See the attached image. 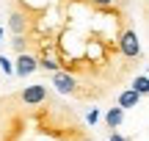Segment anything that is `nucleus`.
I'll return each mask as SVG.
<instances>
[{"mask_svg":"<svg viewBox=\"0 0 149 141\" xmlns=\"http://www.w3.org/2000/svg\"><path fill=\"white\" fill-rule=\"evenodd\" d=\"M141 100H144V97H141V94L135 91V89H124V91H119L116 105H119L122 111H135V108L141 105Z\"/></svg>","mask_w":149,"mask_h":141,"instance_id":"obj_6","label":"nucleus"},{"mask_svg":"<svg viewBox=\"0 0 149 141\" xmlns=\"http://www.w3.org/2000/svg\"><path fill=\"white\" fill-rule=\"evenodd\" d=\"M14 94H17V100H19L22 105H39V103H44L53 91H50L44 83H31V86L19 89V91H14Z\"/></svg>","mask_w":149,"mask_h":141,"instance_id":"obj_3","label":"nucleus"},{"mask_svg":"<svg viewBox=\"0 0 149 141\" xmlns=\"http://www.w3.org/2000/svg\"><path fill=\"white\" fill-rule=\"evenodd\" d=\"M108 141H133V138H127V136H122V133L111 130V133H108Z\"/></svg>","mask_w":149,"mask_h":141,"instance_id":"obj_12","label":"nucleus"},{"mask_svg":"<svg viewBox=\"0 0 149 141\" xmlns=\"http://www.w3.org/2000/svg\"><path fill=\"white\" fill-rule=\"evenodd\" d=\"M100 8H116V6H127V0H91Z\"/></svg>","mask_w":149,"mask_h":141,"instance_id":"obj_10","label":"nucleus"},{"mask_svg":"<svg viewBox=\"0 0 149 141\" xmlns=\"http://www.w3.org/2000/svg\"><path fill=\"white\" fill-rule=\"evenodd\" d=\"M116 47H119V53H122V58L130 61V64H135V61L144 58L141 39H138V33H135L130 25H124L122 31H119V36H116Z\"/></svg>","mask_w":149,"mask_h":141,"instance_id":"obj_1","label":"nucleus"},{"mask_svg":"<svg viewBox=\"0 0 149 141\" xmlns=\"http://www.w3.org/2000/svg\"><path fill=\"white\" fill-rule=\"evenodd\" d=\"M97 119H100V111H97V108H91L88 114H86V122H88V125H94Z\"/></svg>","mask_w":149,"mask_h":141,"instance_id":"obj_13","label":"nucleus"},{"mask_svg":"<svg viewBox=\"0 0 149 141\" xmlns=\"http://www.w3.org/2000/svg\"><path fill=\"white\" fill-rule=\"evenodd\" d=\"M39 69L36 64V53L33 50H25V53H17V61H14V75L17 77H28Z\"/></svg>","mask_w":149,"mask_h":141,"instance_id":"obj_4","label":"nucleus"},{"mask_svg":"<svg viewBox=\"0 0 149 141\" xmlns=\"http://www.w3.org/2000/svg\"><path fill=\"white\" fill-rule=\"evenodd\" d=\"M0 39H3V28H0Z\"/></svg>","mask_w":149,"mask_h":141,"instance_id":"obj_14","label":"nucleus"},{"mask_svg":"<svg viewBox=\"0 0 149 141\" xmlns=\"http://www.w3.org/2000/svg\"><path fill=\"white\" fill-rule=\"evenodd\" d=\"M130 89H135V91L144 97V94L149 91V77L144 75V72H141V75H135V77H133V83H130Z\"/></svg>","mask_w":149,"mask_h":141,"instance_id":"obj_8","label":"nucleus"},{"mask_svg":"<svg viewBox=\"0 0 149 141\" xmlns=\"http://www.w3.org/2000/svg\"><path fill=\"white\" fill-rule=\"evenodd\" d=\"M0 69H3V72H6V75H8V77L14 75V64H11V61L6 58V55H0Z\"/></svg>","mask_w":149,"mask_h":141,"instance_id":"obj_11","label":"nucleus"},{"mask_svg":"<svg viewBox=\"0 0 149 141\" xmlns=\"http://www.w3.org/2000/svg\"><path fill=\"white\" fill-rule=\"evenodd\" d=\"M8 31L14 33V36H19V33L28 36V31H31V20H28L19 8H11L8 11Z\"/></svg>","mask_w":149,"mask_h":141,"instance_id":"obj_5","label":"nucleus"},{"mask_svg":"<svg viewBox=\"0 0 149 141\" xmlns=\"http://www.w3.org/2000/svg\"><path fill=\"white\" fill-rule=\"evenodd\" d=\"M122 122H124V111L119 108H108V114H105V125H108V130H116V127H122Z\"/></svg>","mask_w":149,"mask_h":141,"instance_id":"obj_7","label":"nucleus"},{"mask_svg":"<svg viewBox=\"0 0 149 141\" xmlns=\"http://www.w3.org/2000/svg\"><path fill=\"white\" fill-rule=\"evenodd\" d=\"M50 86H55V91H58V94H66V97L80 100V80L74 75H69L66 69L50 72Z\"/></svg>","mask_w":149,"mask_h":141,"instance_id":"obj_2","label":"nucleus"},{"mask_svg":"<svg viewBox=\"0 0 149 141\" xmlns=\"http://www.w3.org/2000/svg\"><path fill=\"white\" fill-rule=\"evenodd\" d=\"M11 47H14V53H25V50H31V39L19 33V36L11 39Z\"/></svg>","mask_w":149,"mask_h":141,"instance_id":"obj_9","label":"nucleus"}]
</instances>
